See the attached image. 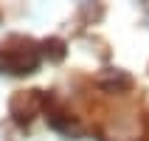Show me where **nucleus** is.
<instances>
[{
	"label": "nucleus",
	"mask_w": 149,
	"mask_h": 141,
	"mask_svg": "<svg viewBox=\"0 0 149 141\" xmlns=\"http://www.w3.org/2000/svg\"><path fill=\"white\" fill-rule=\"evenodd\" d=\"M20 105H23V110H17L14 119L17 121H28L31 113H37V110L45 105V99L40 96V90H31V93H23V96H17V99L11 102V107H20Z\"/></svg>",
	"instance_id": "nucleus-1"
},
{
	"label": "nucleus",
	"mask_w": 149,
	"mask_h": 141,
	"mask_svg": "<svg viewBox=\"0 0 149 141\" xmlns=\"http://www.w3.org/2000/svg\"><path fill=\"white\" fill-rule=\"evenodd\" d=\"M146 135H149V127H146Z\"/></svg>",
	"instance_id": "nucleus-2"
}]
</instances>
